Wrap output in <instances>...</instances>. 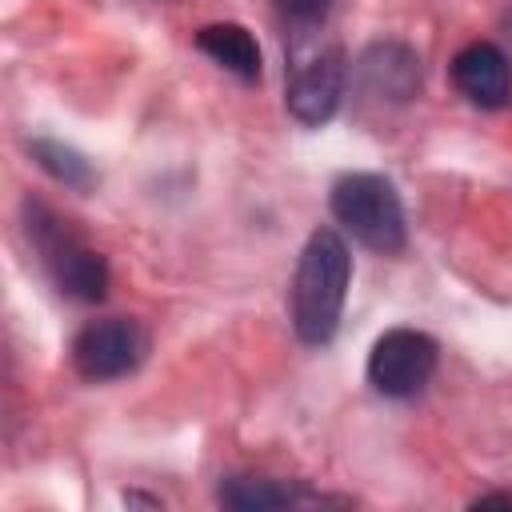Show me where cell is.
Wrapping results in <instances>:
<instances>
[{
	"label": "cell",
	"mask_w": 512,
	"mask_h": 512,
	"mask_svg": "<svg viewBox=\"0 0 512 512\" xmlns=\"http://www.w3.org/2000/svg\"><path fill=\"white\" fill-rule=\"evenodd\" d=\"M452 84L476 108H504L508 96H512V64H508V56L496 44L476 40V44L456 52Z\"/></svg>",
	"instance_id": "cell-7"
},
{
	"label": "cell",
	"mask_w": 512,
	"mask_h": 512,
	"mask_svg": "<svg viewBox=\"0 0 512 512\" xmlns=\"http://www.w3.org/2000/svg\"><path fill=\"white\" fill-rule=\"evenodd\" d=\"M472 508H512V492H488V496H476Z\"/></svg>",
	"instance_id": "cell-13"
},
{
	"label": "cell",
	"mask_w": 512,
	"mask_h": 512,
	"mask_svg": "<svg viewBox=\"0 0 512 512\" xmlns=\"http://www.w3.org/2000/svg\"><path fill=\"white\" fill-rule=\"evenodd\" d=\"M348 280H352L348 244L340 240L336 228H316L308 236V244L300 248L292 288H288L292 328L304 344H328L336 336Z\"/></svg>",
	"instance_id": "cell-1"
},
{
	"label": "cell",
	"mask_w": 512,
	"mask_h": 512,
	"mask_svg": "<svg viewBox=\"0 0 512 512\" xmlns=\"http://www.w3.org/2000/svg\"><path fill=\"white\" fill-rule=\"evenodd\" d=\"M24 232L56 284L60 296L80 300V304H100L108 292V264L104 256L72 228L68 216L48 208L44 200H24Z\"/></svg>",
	"instance_id": "cell-2"
},
{
	"label": "cell",
	"mask_w": 512,
	"mask_h": 512,
	"mask_svg": "<svg viewBox=\"0 0 512 512\" xmlns=\"http://www.w3.org/2000/svg\"><path fill=\"white\" fill-rule=\"evenodd\" d=\"M216 500H220L224 508H236V512H264V508L312 504L316 496H308L304 488H292V484L260 480V476H228V480L216 488Z\"/></svg>",
	"instance_id": "cell-10"
},
{
	"label": "cell",
	"mask_w": 512,
	"mask_h": 512,
	"mask_svg": "<svg viewBox=\"0 0 512 512\" xmlns=\"http://www.w3.org/2000/svg\"><path fill=\"white\" fill-rule=\"evenodd\" d=\"M440 360V348L428 332L388 328L368 352V384L388 400H408L424 392Z\"/></svg>",
	"instance_id": "cell-5"
},
{
	"label": "cell",
	"mask_w": 512,
	"mask_h": 512,
	"mask_svg": "<svg viewBox=\"0 0 512 512\" xmlns=\"http://www.w3.org/2000/svg\"><path fill=\"white\" fill-rule=\"evenodd\" d=\"M356 80L364 88V96L372 100H412L420 92V60L408 44H396V40H384V44H372L360 60H356Z\"/></svg>",
	"instance_id": "cell-8"
},
{
	"label": "cell",
	"mask_w": 512,
	"mask_h": 512,
	"mask_svg": "<svg viewBox=\"0 0 512 512\" xmlns=\"http://www.w3.org/2000/svg\"><path fill=\"white\" fill-rule=\"evenodd\" d=\"M272 4H276L280 24H284L296 40L312 36V32L328 20V12H332V0H272Z\"/></svg>",
	"instance_id": "cell-12"
},
{
	"label": "cell",
	"mask_w": 512,
	"mask_h": 512,
	"mask_svg": "<svg viewBox=\"0 0 512 512\" xmlns=\"http://www.w3.org/2000/svg\"><path fill=\"white\" fill-rule=\"evenodd\" d=\"M32 160H36V164L56 180V184L76 188V192H88V188H92V180H96L92 164H88L76 148L60 144V140H32Z\"/></svg>",
	"instance_id": "cell-11"
},
{
	"label": "cell",
	"mask_w": 512,
	"mask_h": 512,
	"mask_svg": "<svg viewBox=\"0 0 512 512\" xmlns=\"http://www.w3.org/2000/svg\"><path fill=\"white\" fill-rule=\"evenodd\" d=\"M144 356H148V332L132 316L88 320L72 340V368L92 384L132 376L144 364Z\"/></svg>",
	"instance_id": "cell-4"
},
{
	"label": "cell",
	"mask_w": 512,
	"mask_h": 512,
	"mask_svg": "<svg viewBox=\"0 0 512 512\" xmlns=\"http://www.w3.org/2000/svg\"><path fill=\"white\" fill-rule=\"evenodd\" d=\"M328 208L336 216V224L364 248L392 256L404 248L408 224H404V204L400 192L388 176L376 172H348L332 184Z\"/></svg>",
	"instance_id": "cell-3"
},
{
	"label": "cell",
	"mask_w": 512,
	"mask_h": 512,
	"mask_svg": "<svg viewBox=\"0 0 512 512\" xmlns=\"http://www.w3.org/2000/svg\"><path fill=\"white\" fill-rule=\"evenodd\" d=\"M344 80H348V60H344V52L336 44L316 52V56H308L304 64H292L288 92H284V104H288L292 120H300L308 128L328 124L336 116V108H340Z\"/></svg>",
	"instance_id": "cell-6"
},
{
	"label": "cell",
	"mask_w": 512,
	"mask_h": 512,
	"mask_svg": "<svg viewBox=\"0 0 512 512\" xmlns=\"http://www.w3.org/2000/svg\"><path fill=\"white\" fill-rule=\"evenodd\" d=\"M196 48L204 56H212L220 68H228L232 76H240L244 84L260 80V44H256V36L244 24H232V20L204 24L196 32Z\"/></svg>",
	"instance_id": "cell-9"
}]
</instances>
